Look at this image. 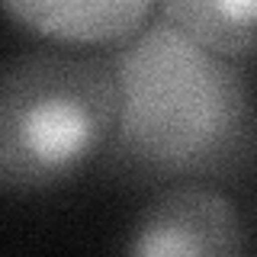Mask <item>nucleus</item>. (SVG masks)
<instances>
[{"mask_svg": "<svg viewBox=\"0 0 257 257\" xmlns=\"http://www.w3.org/2000/svg\"><path fill=\"white\" fill-rule=\"evenodd\" d=\"M119 109L103 151L135 187L257 177V100L238 61L155 20L112 45Z\"/></svg>", "mask_w": 257, "mask_h": 257, "instance_id": "1", "label": "nucleus"}, {"mask_svg": "<svg viewBox=\"0 0 257 257\" xmlns=\"http://www.w3.org/2000/svg\"><path fill=\"white\" fill-rule=\"evenodd\" d=\"M155 10L209 52L238 64L257 61V0H158Z\"/></svg>", "mask_w": 257, "mask_h": 257, "instance_id": "5", "label": "nucleus"}, {"mask_svg": "<svg viewBox=\"0 0 257 257\" xmlns=\"http://www.w3.org/2000/svg\"><path fill=\"white\" fill-rule=\"evenodd\" d=\"M132 257H238L251 251V231L235 199L212 183L161 187L122 244Z\"/></svg>", "mask_w": 257, "mask_h": 257, "instance_id": "3", "label": "nucleus"}, {"mask_svg": "<svg viewBox=\"0 0 257 257\" xmlns=\"http://www.w3.org/2000/svg\"><path fill=\"white\" fill-rule=\"evenodd\" d=\"M158 0H0L16 26L58 45H119L151 20Z\"/></svg>", "mask_w": 257, "mask_h": 257, "instance_id": "4", "label": "nucleus"}, {"mask_svg": "<svg viewBox=\"0 0 257 257\" xmlns=\"http://www.w3.org/2000/svg\"><path fill=\"white\" fill-rule=\"evenodd\" d=\"M119 90L109 58L32 48L0 61V190L48 193L103 158Z\"/></svg>", "mask_w": 257, "mask_h": 257, "instance_id": "2", "label": "nucleus"}]
</instances>
